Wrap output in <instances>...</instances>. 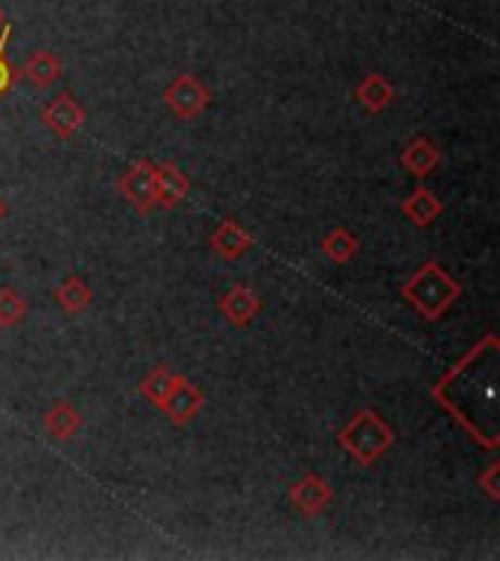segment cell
I'll list each match as a JSON object with an SVG mask.
<instances>
[{"instance_id": "5", "label": "cell", "mask_w": 500, "mask_h": 561, "mask_svg": "<svg viewBox=\"0 0 500 561\" xmlns=\"http://www.w3.org/2000/svg\"><path fill=\"white\" fill-rule=\"evenodd\" d=\"M86 121V112L83 105L76 103L71 94H59L57 100H50L45 109H41V123L48 126L57 138H71L79 126Z\"/></svg>"}, {"instance_id": "18", "label": "cell", "mask_w": 500, "mask_h": 561, "mask_svg": "<svg viewBox=\"0 0 500 561\" xmlns=\"http://www.w3.org/2000/svg\"><path fill=\"white\" fill-rule=\"evenodd\" d=\"M322 254L334 263H349L358 254V237L349 228H334L322 237Z\"/></svg>"}, {"instance_id": "4", "label": "cell", "mask_w": 500, "mask_h": 561, "mask_svg": "<svg viewBox=\"0 0 500 561\" xmlns=\"http://www.w3.org/2000/svg\"><path fill=\"white\" fill-rule=\"evenodd\" d=\"M121 197L138 211V214H150L155 208V164L150 161H138L126 170L117 182Z\"/></svg>"}, {"instance_id": "15", "label": "cell", "mask_w": 500, "mask_h": 561, "mask_svg": "<svg viewBox=\"0 0 500 561\" xmlns=\"http://www.w3.org/2000/svg\"><path fill=\"white\" fill-rule=\"evenodd\" d=\"M21 74H24V79H27L29 85L48 88V85H53L59 76H62V62H59L50 50H38V53H33V57L24 62Z\"/></svg>"}, {"instance_id": "9", "label": "cell", "mask_w": 500, "mask_h": 561, "mask_svg": "<svg viewBox=\"0 0 500 561\" xmlns=\"http://www.w3.org/2000/svg\"><path fill=\"white\" fill-rule=\"evenodd\" d=\"M439 164H442V152H439V147H436L434 140L427 138L410 140L404 147V152H401V167L415 178L430 176Z\"/></svg>"}, {"instance_id": "22", "label": "cell", "mask_w": 500, "mask_h": 561, "mask_svg": "<svg viewBox=\"0 0 500 561\" xmlns=\"http://www.w3.org/2000/svg\"><path fill=\"white\" fill-rule=\"evenodd\" d=\"M3 216H7V202L0 199V220H3Z\"/></svg>"}, {"instance_id": "11", "label": "cell", "mask_w": 500, "mask_h": 561, "mask_svg": "<svg viewBox=\"0 0 500 561\" xmlns=\"http://www.w3.org/2000/svg\"><path fill=\"white\" fill-rule=\"evenodd\" d=\"M442 199L434 197L427 187H415L413 194L401 202V214L413 225H418V228H427L430 223H436V216L442 214Z\"/></svg>"}, {"instance_id": "20", "label": "cell", "mask_w": 500, "mask_h": 561, "mask_svg": "<svg viewBox=\"0 0 500 561\" xmlns=\"http://www.w3.org/2000/svg\"><path fill=\"white\" fill-rule=\"evenodd\" d=\"M498 474H500V465L495 462V465H491L489 471H486V474L480 477V486H486V491H489L491 500H498V497H500V488H498V483H495V479H498Z\"/></svg>"}, {"instance_id": "17", "label": "cell", "mask_w": 500, "mask_h": 561, "mask_svg": "<svg viewBox=\"0 0 500 561\" xmlns=\"http://www.w3.org/2000/svg\"><path fill=\"white\" fill-rule=\"evenodd\" d=\"M91 299H95L91 287L83 278H76V275L65 278L57 287V301L65 313H83V310L91 308Z\"/></svg>"}, {"instance_id": "16", "label": "cell", "mask_w": 500, "mask_h": 561, "mask_svg": "<svg viewBox=\"0 0 500 561\" xmlns=\"http://www.w3.org/2000/svg\"><path fill=\"white\" fill-rule=\"evenodd\" d=\"M354 97H358V103H363L372 114L384 112L389 103H392V97H396V88L389 79H384L380 74H368L363 83L354 88Z\"/></svg>"}, {"instance_id": "19", "label": "cell", "mask_w": 500, "mask_h": 561, "mask_svg": "<svg viewBox=\"0 0 500 561\" xmlns=\"http://www.w3.org/2000/svg\"><path fill=\"white\" fill-rule=\"evenodd\" d=\"M27 319V301L21 299V292L3 287L0 290V327H15Z\"/></svg>"}, {"instance_id": "14", "label": "cell", "mask_w": 500, "mask_h": 561, "mask_svg": "<svg viewBox=\"0 0 500 561\" xmlns=\"http://www.w3.org/2000/svg\"><path fill=\"white\" fill-rule=\"evenodd\" d=\"M179 377L182 374H176L173 369H167V365H155L152 372L143 374V381H141V395L147 398V401L152 403V407H164V401L171 398V392L176 389V384H179Z\"/></svg>"}, {"instance_id": "21", "label": "cell", "mask_w": 500, "mask_h": 561, "mask_svg": "<svg viewBox=\"0 0 500 561\" xmlns=\"http://www.w3.org/2000/svg\"><path fill=\"white\" fill-rule=\"evenodd\" d=\"M12 83H15V71H12L10 62L3 59V50H0V94L10 91Z\"/></svg>"}, {"instance_id": "12", "label": "cell", "mask_w": 500, "mask_h": 561, "mask_svg": "<svg viewBox=\"0 0 500 561\" xmlns=\"http://www.w3.org/2000/svg\"><path fill=\"white\" fill-rule=\"evenodd\" d=\"M211 249H214L220 258L235 261V258H240V254L252 249V237H249V232L240 228L235 220H226V223H220L217 232L211 234Z\"/></svg>"}, {"instance_id": "1", "label": "cell", "mask_w": 500, "mask_h": 561, "mask_svg": "<svg viewBox=\"0 0 500 561\" xmlns=\"http://www.w3.org/2000/svg\"><path fill=\"white\" fill-rule=\"evenodd\" d=\"M460 292H463V287L439 263L427 261L401 287V299L410 301L415 313L425 322H436V319H442L453 308V301L460 299Z\"/></svg>"}, {"instance_id": "10", "label": "cell", "mask_w": 500, "mask_h": 561, "mask_svg": "<svg viewBox=\"0 0 500 561\" xmlns=\"http://www.w3.org/2000/svg\"><path fill=\"white\" fill-rule=\"evenodd\" d=\"M190 182L176 164H159L155 167V205L176 208L188 197Z\"/></svg>"}, {"instance_id": "23", "label": "cell", "mask_w": 500, "mask_h": 561, "mask_svg": "<svg viewBox=\"0 0 500 561\" xmlns=\"http://www.w3.org/2000/svg\"><path fill=\"white\" fill-rule=\"evenodd\" d=\"M7 27V18H3V10H0V29Z\"/></svg>"}, {"instance_id": "8", "label": "cell", "mask_w": 500, "mask_h": 561, "mask_svg": "<svg viewBox=\"0 0 500 561\" xmlns=\"http://www.w3.org/2000/svg\"><path fill=\"white\" fill-rule=\"evenodd\" d=\"M202 401H205V398H202V389H197L190 381L179 377V384H176V389L171 392V398L164 401L161 412H164L176 427H185V424L202 410Z\"/></svg>"}, {"instance_id": "6", "label": "cell", "mask_w": 500, "mask_h": 561, "mask_svg": "<svg viewBox=\"0 0 500 561\" xmlns=\"http://www.w3.org/2000/svg\"><path fill=\"white\" fill-rule=\"evenodd\" d=\"M330 497H334V491H330V486L320 477V474H304L299 483L290 486V503H293L304 518H316V514L325 512L330 506Z\"/></svg>"}, {"instance_id": "7", "label": "cell", "mask_w": 500, "mask_h": 561, "mask_svg": "<svg viewBox=\"0 0 500 561\" xmlns=\"http://www.w3.org/2000/svg\"><path fill=\"white\" fill-rule=\"evenodd\" d=\"M220 313L235 327H246L261 313V296L249 284H235L232 290L220 299Z\"/></svg>"}, {"instance_id": "2", "label": "cell", "mask_w": 500, "mask_h": 561, "mask_svg": "<svg viewBox=\"0 0 500 561\" xmlns=\"http://www.w3.org/2000/svg\"><path fill=\"white\" fill-rule=\"evenodd\" d=\"M337 439H340V445L354 462L375 465L396 445V433L375 410H360L351 415L349 424L342 427Z\"/></svg>"}, {"instance_id": "3", "label": "cell", "mask_w": 500, "mask_h": 561, "mask_svg": "<svg viewBox=\"0 0 500 561\" xmlns=\"http://www.w3.org/2000/svg\"><path fill=\"white\" fill-rule=\"evenodd\" d=\"M164 103L171 109L176 117L182 121H193L197 114H202L211 103V91H208L202 79H197L193 74H182L176 76L167 91H164Z\"/></svg>"}, {"instance_id": "13", "label": "cell", "mask_w": 500, "mask_h": 561, "mask_svg": "<svg viewBox=\"0 0 500 561\" xmlns=\"http://www.w3.org/2000/svg\"><path fill=\"white\" fill-rule=\"evenodd\" d=\"M79 427H83V419L67 401H57L45 412V431H48L50 439L71 441L79 433Z\"/></svg>"}]
</instances>
